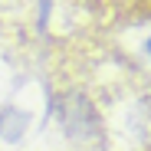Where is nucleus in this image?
<instances>
[{
    "label": "nucleus",
    "instance_id": "obj_1",
    "mask_svg": "<svg viewBox=\"0 0 151 151\" xmlns=\"http://www.w3.org/2000/svg\"><path fill=\"white\" fill-rule=\"evenodd\" d=\"M59 118H63V128L79 138V141H92L102 132V122H99V112L92 109L89 99H79V95H66L59 102Z\"/></svg>",
    "mask_w": 151,
    "mask_h": 151
},
{
    "label": "nucleus",
    "instance_id": "obj_2",
    "mask_svg": "<svg viewBox=\"0 0 151 151\" xmlns=\"http://www.w3.org/2000/svg\"><path fill=\"white\" fill-rule=\"evenodd\" d=\"M148 59H151V40H148Z\"/></svg>",
    "mask_w": 151,
    "mask_h": 151
}]
</instances>
